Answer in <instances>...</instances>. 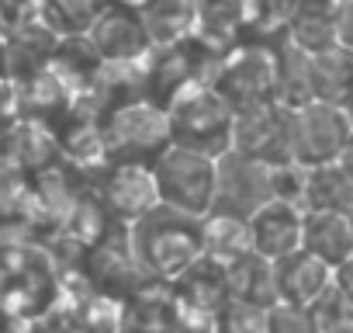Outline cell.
<instances>
[{"label":"cell","instance_id":"4fadbf2b","mask_svg":"<svg viewBox=\"0 0 353 333\" xmlns=\"http://www.w3.org/2000/svg\"><path fill=\"white\" fill-rule=\"evenodd\" d=\"M201 250L208 257H215V264L232 267L236 260H243L246 254H253L250 247V222L246 219H232V216H205L201 219Z\"/></svg>","mask_w":353,"mask_h":333},{"label":"cell","instance_id":"9c48e42d","mask_svg":"<svg viewBox=\"0 0 353 333\" xmlns=\"http://www.w3.org/2000/svg\"><path fill=\"white\" fill-rule=\"evenodd\" d=\"M308 101L353 111V53L332 46L319 56H308Z\"/></svg>","mask_w":353,"mask_h":333},{"label":"cell","instance_id":"5b68a950","mask_svg":"<svg viewBox=\"0 0 353 333\" xmlns=\"http://www.w3.org/2000/svg\"><path fill=\"white\" fill-rule=\"evenodd\" d=\"M215 166H219V174H215V205H212V212L250 222V216L260 212L274 198V166L270 163H260L246 153L229 149L215 160Z\"/></svg>","mask_w":353,"mask_h":333},{"label":"cell","instance_id":"7c38bea8","mask_svg":"<svg viewBox=\"0 0 353 333\" xmlns=\"http://www.w3.org/2000/svg\"><path fill=\"white\" fill-rule=\"evenodd\" d=\"M301 209L305 212H343V216H353V174L346 171V163L305 166Z\"/></svg>","mask_w":353,"mask_h":333},{"label":"cell","instance_id":"9a60e30c","mask_svg":"<svg viewBox=\"0 0 353 333\" xmlns=\"http://www.w3.org/2000/svg\"><path fill=\"white\" fill-rule=\"evenodd\" d=\"M267 333H322L308 305L274 302L267 309Z\"/></svg>","mask_w":353,"mask_h":333},{"label":"cell","instance_id":"7a4b0ae2","mask_svg":"<svg viewBox=\"0 0 353 333\" xmlns=\"http://www.w3.org/2000/svg\"><path fill=\"white\" fill-rule=\"evenodd\" d=\"M353 142V115L322 101L291 108V163L298 166H329L343 163Z\"/></svg>","mask_w":353,"mask_h":333},{"label":"cell","instance_id":"8992f818","mask_svg":"<svg viewBox=\"0 0 353 333\" xmlns=\"http://www.w3.org/2000/svg\"><path fill=\"white\" fill-rule=\"evenodd\" d=\"M232 149L270 166L291 163V104L260 101L250 108H236Z\"/></svg>","mask_w":353,"mask_h":333},{"label":"cell","instance_id":"ac0fdd59","mask_svg":"<svg viewBox=\"0 0 353 333\" xmlns=\"http://www.w3.org/2000/svg\"><path fill=\"white\" fill-rule=\"evenodd\" d=\"M329 333H353V323H346V326H336V330H329Z\"/></svg>","mask_w":353,"mask_h":333},{"label":"cell","instance_id":"2e32d148","mask_svg":"<svg viewBox=\"0 0 353 333\" xmlns=\"http://www.w3.org/2000/svg\"><path fill=\"white\" fill-rule=\"evenodd\" d=\"M336 42L353 53V0H336Z\"/></svg>","mask_w":353,"mask_h":333},{"label":"cell","instance_id":"52a82bcc","mask_svg":"<svg viewBox=\"0 0 353 333\" xmlns=\"http://www.w3.org/2000/svg\"><path fill=\"white\" fill-rule=\"evenodd\" d=\"M301 229H305V209L288 198H270L260 212L250 216V247L256 257L274 264L301 250Z\"/></svg>","mask_w":353,"mask_h":333},{"label":"cell","instance_id":"ba28073f","mask_svg":"<svg viewBox=\"0 0 353 333\" xmlns=\"http://www.w3.org/2000/svg\"><path fill=\"white\" fill-rule=\"evenodd\" d=\"M332 285V267L312 257L308 250H294L281 260H274V292L277 302L291 305H312L325 288Z\"/></svg>","mask_w":353,"mask_h":333},{"label":"cell","instance_id":"8fae6325","mask_svg":"<svg viewBox=\"0 0 353 333\" xmlns=\"http://www.w3.org/2000/svg\"><path fill=\"white\" fill-rule=\"evenodd\" d=\"M301 250L329 264L332 271L353 257V216L343 212H305L301 229Z\"/></svg>","mask_w":353,"mask_h":333},{"label":"cell","instance_id":"30bf717a","mask_svg":"<svg viewBox=\"0 0 353 333\" xmlns=\"http://www.w3.org/2000/svg\"><path fill=\"white\" fill-rule=\"evenodd\" d=\"M291 46L305 56H319L336 42V0H294L288 15Z\"/></svg>","mask_w":353,"mask_h":333},{"label":"cell","instance_id":"5bb4252c","mask_svg":"<svg viewBox=\"0 0 353 333\" xmlns=\"http://www.w3.org/2000/svg\"><path fill=\"white\" fill-rule=\"evenodd\" d=\"M94 35H97V49H101L104 56H114L118 39L125 42V53H128V56H132V49L145 46V28H142V21L132 18L128 11H121V8H114V11H108L104 18H97V21H94Z\"/></svg>","mask_w":353,"mask_h":333},{"label":"cell","instance_id":"6da1fadb","mask_svg":"<svg viewBox=\"0 0 353 333\" xmlns=\"http://www.w3.org/2000/svg\"><path fill=\"white\" fill-rule=\"evenodd\" d=\"M152 166V184L163 209H173L191 219H205L215 205V156L184 149V146H163L156 153Z\"/></svg>","mask_w":353,"mask_h":333},{"label":"cell","instance_id":"3957f363","mask_svg":"<svg viewBox=\"0 0 353 333\" xmlns=\"http://www.w3.org/2000/svg\"><path fill=\"white\" fill-rule=\"evenodd\" d=\"M170 125V142L184 146L205 156H222L232 149V129H236V108L225 101V94L198 91L184 94L176 111L166 115Z\"/></svg>","mask_w":353,"mask_h":333},{"label":"cell","instance_id":"277c9868","mask_svg":"<svg viewBox=\"0 0 353 333\" xmlns=\"http://www.w3.org/2000/svg\"><path fill=\"white\" fill-rule=\"evenodd\" d=\"M139 254L159 271V274H181L191 267L205 250H201V219L181 216L173 209L156 205L139 219Z\"/></svg>","mask_w":353,"mask_h":333},{"label":"cell","instance_id":"e0dca14e","mask_svg":"<svg viewBox=\"0 0 353 333\" xmlns=\"http://www.w3.org/2000/svg\"><path fill=\"white\" fill-rule=\"evenodd\" d=\"M332 285L339 288V295L353 305V257H346L336 271H332Z\"/></svg>","mask_w":353,"mask_h":333}]
</instances>
